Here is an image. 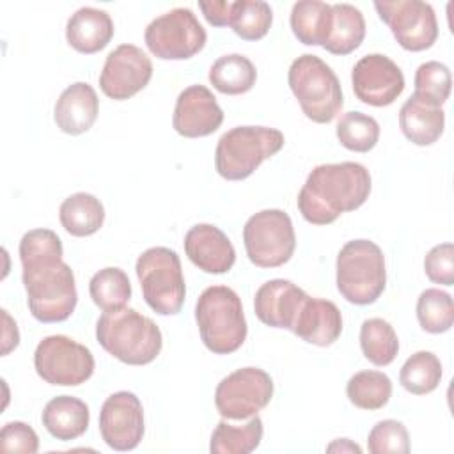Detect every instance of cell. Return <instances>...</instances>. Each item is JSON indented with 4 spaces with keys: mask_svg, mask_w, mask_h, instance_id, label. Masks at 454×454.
Wrapping results in <instances>:
<instances>
[{
    "mask_svg": "<svg viewBox=\"0 0 454 454\" xmlns=\"http://www.w3.org/2000/svg\"><path fill=\"white\" fill-rule=\"evenodd\" d=\"M374 9L381 21L388 25L401 48L422 51L436 43L438 21L429 4L420 0L374 2Z\"/></svg>",
    "mask_w": 454,
    "mask_h": 454,
    "instance_id": "4fadbf2b",
    "label": "cell"
},
{
    "mask_svg": "<svg viewBox=\"0 0 454 454\" xmlns=\"http://www.w3.org/2000/svg\"><path fill=\"white\" fill-rule=\"evenodd\" d=\"M424 271L434 284H454V247L452 243H440L433 247L424 259Z\"/></svg>",
    "mask_w": 454,
    "mask_h": 454,
    "instance_id": "f35d334b",
    "label": "cell"
},
{
    "mask_svg": "<svg viewBox=\"0 0 454 454\" xmlns=\"http://www.w3.org/2000/svg\"><path fill=\"white\" fill-rule=\"evenodd\" d=\"M326 450L328 452H358V454L362 452V449L348 438H337L333 443L326 447Z\"/></svg>",
    "mask_w": 454,
    "mask_h": 454,
    "instance_id": "7bdbcfd3",
    "label": "cell"
},
{
    "mask_svg": "<svg viewBox=\"0 0 454 454\" xmlns=\"http://www.w3.org/2000/svg\"><path fill=\"white\" fill-rule=\"evenodd\" d=\"M41 420L53 438L69 442L87 431L90 413L89 406L82 399L73 395H57L43 408Z\"/></svg>",
    "mask_w": 454,
    "mask_h": 454,
    "instance_id": "cb8c5ba5",
    "label": "cell"
},
{
    "mask_svg": "<svg viewBox=\"0 0 454 454\" xmlns=\"http://www.w3.org/2000/svg\"><path fill=\"white\" fill-rule=\"evenodd\" d=\"M291 30L307 46H323L332 28V5L319 0H301L291 9Z\"/></svg>",
    "mask_w": 454,
    "mask_h": 454,
    "instance_id": "484cf974",
    "label": "cell"
},
{
    "mask_svg": "<svg viewBox=\"0 0 454 454\" xmlns=\"http://www.w3.org/2000/svg\"><path fill=\"white\" fill-rule=\"evenodd\" d=\"M0 449L4 452L34 454L39 449L37 433L25 422H7L0 431Z\"/></svg>",
    "mask_w": 454,
    "mask_h": 454,
    "instance_id": "ab89813d",
    "label": "cell"
},
{
    "mask_svg": "<svg viewBox=\"0 0 454 454\" xmlns=\"http://www.w3.org/2000/svg\"><path fill=\"white\" fill-rule=\"evenodd\" d=\"M360 348L371 364L385 367L397 356L399 339L388 321L381 317H371L365 319L360 326Z\"/></svg>",
    "mask_w": 454,
    "mask_h": 454,
    "instance_id": "f546056e",
    "label": "cell"
},
{
    "mask_svg": "<svg viewBox=\"0 0 454 454\" xmlns=\"http://www.w3.org/2000/svg\"><path fill=\"white\" fill-rule=\"evenodd\" d=\"M262 440V420L254 415L245 426H232L225 420L218 422L209 442L213 454H248L259 447Z\"/></svg>",
    "mask_w": 454,
    "mask_h": 454,
    "instance_id": "f1b7e54d",
    "label": "cell"
},
{
    "mask_svg": "<svg viewBox=\"0 0 454 454\" xmlns=\"http://www.w3.org/2000/svg\"><path fill=\"white\" fill-rule=\"evenodd\" d=\"M337 138L342 147L355 153L371 151L380 138V124L362 112H346L337 122Z\"/></svg>",
    "mask_w": 454,
    "mask_h": 454,
    "instance_id": "d590c367",
    "label": "cell"
},
{
    "mask_svg": "<svg viewBox=\"0 0 454 454\" xmlns=\"http://www.w3.org/2000/svg\"><path fill=\"white\" fill-rule=\"evenodd\" d=\"M442 380L440 358L431 351L413 353L401 367L399 383L404 390L415 395L433 392Z\"/></svg>",
    "mask_w": 454,
    "mask_h": 454,
    "instance_id": "d6a6232c",
    "label": "cell"
},
{
    "mask_svg": "<svg viewBox=\"0 0 454 454\" xmlns=\"http://www.w3.org/2000/svg\"><path fill=\"white\" fill-rule=\"evenodd\" d=\"M445 126V112L440 105L419 94H411L399 110V128L415 145L434 144Z\"/></svg>",
    "mask_w": 454,
    "mask_h": 454,
    "instance_id": "7402d4cb",
    "label": "cell"
},
{
    "mask_svg": "<svg viewBox=\"0 0 454 454\" xmlns=\"http://www.w3.org/2000/svg\"><path fill=\"white\" fill-rule=\"evenodd\" d=\"M369 193L371 176L362 163H323L307 176L296 202L309 223L328 225L342 213L358 209Z\"/></svg>",
    "mask_w": 454,
    "mask_h": 454,
    "instance_id": "7a4b0ae2",
    "label": "cell"
},
{
    "mask_svg": "<svg viewBox=\"0 0 454 454\" xmlns=\"http://www.w3.org/2000/svg\"><path fill=\"white\" fill-rule=\"evenodd\" d=\"M98 112L99 99L92 85L76 82L59 96L53 108V119L60 131L67 135H82L92 128Z\"/></svg>",
    "mask_w": 454,
    "mask_h": 454,
    "instance_id": "44dd1931",
    "label": "cell"
},
{
    "mask_svg": "<svg viewBox=\"0 0 454 454\" xmlns=\"http://www.w3.org/2000/svg\"><path fill=\"white\" fill-rule=\"evenodd\" d=\"M114 21L110 14L96 7H80L66 25V39L71 48L90 55L103 50L114 37Z\"/></svg>",
    "mask_w": 454,
    "mask_h": 454,
    "instance_id": "603a6c76",
    "label": "cell"
},
{
    "mask_svg": "<svg viewBox=\"0 0 454 454\" xmlns=\"http://www.w3.org/2000/svg\"><path fill=\"white\" fill-rule=\"evenodd\" d=\"M284 133L266 126H236L225 131L215 149V168L227 181H241L284 147Z\"/></svg>",
    "mask_w": 454,
    "mask_h": 454,
    "instance_id": "8992f818",
    "label": "cell"
},
{
    "mask_svg": "<svg viewBox=\"0 0 454 454\" xmlns=\"http://www.w3.org/2000/svg\"><path fill=\"white\" fill-rule=\"evenodd\" d=\"M346 395L360 410H380L392 395V381L381 371L355 372L346 385Z\"/></svg>",
    "mask_w": 454,
    "mask_h": 454,
    "instance_id": "4dcf8cb0",
    "label": "cell"
},
{
    "mask_svg": "<svg viewBox=\"0 0 454 454\" xmlns=\"http://www.w3.org/2000/svg\"><path fill=\"white\" fill-rule=\"evenodd\" d=\"M287 83L301 112L317 124L332 122L344 105L337 74L317 55L303 53L294 59L287 71Z\"/></svg>",
    "mask_w": 454,
    "mask_h": 454,
    "instance_id": "5b68a950",
    "label": "cell"
},
{
    "mask_svg": "<svg viewBox=\"0 0 454 454\" xmlns=\"http://www.w3.org/2000/svg\"><path fill=\"white\" fill-rule=\"evenodd\" d=\"M273 397V380L259 367H243L225 376L215 390V406L223 419L257 415Z\"/></svg>",
    "mask_w": 454,
    "mask_h": 454,
    "instance_id": "7c38bea8",
    "label": "cell"
},
{
    "mask_svg": "<svg viewBox=\"0 0 454 454\" xmlns=\"http://www.w3.org/2000/svg\"><path fill=\"white\" fill-rule=\"evenodd\" d=\"M62 255V241L50 229H32L20 241L27 303L41 323L66 321L78 301L74 273Z\"/></svg>",
    "mask_w": 454,
    "mask_h": 454,
    "instance_id": "6da1fadb",
    "label": "cell"
},
{
    "mask_svg": "<svg viewBox=\"0 0 454 454\" xmlns=\"http://www.w3.org/2000/svg\"><path fill=\"white\" fill-rule=\"evenodd\" d=\"M199 9L202 11L206 21L213 27H227L231 23L232 2H225V0L199 2Z\"/></svg>",
    "mask_w": 454,
    "mask_h": 454,
    "instance_id": "60d3db41",
    "label": "cell"
},
{
    "mask_svg": "<svg viewBox=\"0 0 454 454\" xmlns=\"http://www.w3.org/2000/svg\"><path fill=\"white\" fill-rule=\"evenodd\" d=\"M153 76L151 59L135 44H121L108 53L99 74L105 96L124 101L140 92Z\"/></svg>",
    "mask_w": 454,
    "mask_h": 454,
    "instance_id": "5bb4252c",
    "label": "cell"
},
{
    "mask_svg": "<svg viewBox=\"0 0 454 454\" xmlns=\"http://www.w3.org/2000/svg\"><path fill=\"white\" fill-rule=\"evenodd\" d=\"M337 289L355 305L374 303L387 286L385 255L369 239H351L337 254Z\"/></svg>",
    "mask_w": 454,
    "mask_h": 454,
    "instance_id": "52a82bcc",
    "label": "cell"
},
{
    "mask_svg": "<svg viewBox=\"0 0 454 454\" xmlns=\"http://www.w3.org/2000/svg\"><path fill=\"white\" fill-rule=\"evenodd\" d=\"M62 227L76 238H85L98 232L105 222V207L92 193L78 192L64 199L59 207Z\"/></svg>",
    "mask_w": 454,
    "mask_h": 454,
    "instance_id": "d4e9b609",
    "label": "cell"
},
{
    "mask_svg": "<svg viewBox=\"0 0 454 454\" xmlns=\"http://www.w3.org/2000/svg\"><path fill=\"white\" fill-rule=\"evenodd\" d=\"M301 340L326 348L333 344L342 332V316L339 307L330 300L310 298L303 301L291 330Z\"/></svg>",
    "mask_w": 454,
    "mask_h": 454,
    "instance_id": "ffe728a7",
    "label": "cell"
},
{
    "mask_svg": "<svg viewBox=\"0 0 454 454\" xmlns=\"http://www.w3.org/2000/svg\"><path fill=\"white\" fill-rule=\"evenodd\" d=\"M188 259L204 273H227L236 262V250L227 234L213 223H197L184 236Z\"/></svg>",
    "mask_w": 454,
    "mask_h": 454,
    "instance_id": "d6986e66",
    "label": "cell"
},
{
    "mask_svg": "<svg viewBox=\"0 0 454 454\" xmlns=\"http://www.w3.org/2000/svg\"><path fill=\"white\" fill-rule=\"evenodd\" d=\"M222 122L223 112L207 87L190 85L181 90L172 115V126L181 137H207L215 133Z\"/></svg>",
    "mask_w": 454,
    "mask_h": 454,
    "instance_id": "e0dca14e",
    "label": "cell"
},
{
    "mask_svg": "<svg viewBox=\"0 0 454 454\" xmlns=\"http://www.w3.org/2000/svg\"><path fill=\"white\" fill-rule=\"evenodd\" d=\"M307 293L286 278L264 282L254 298V310L261 323L271 328L293 330Z\"/></svg>",
    "mask_w": 454,
    "mask_h": 454,
    "instance_id": "ac0fdd59",
    "label": "cell"
},
{
    "mask_svg": "<svg viewBox=\"0 0 454 454\" xmlns=\"http://www.w3.org/2000/svg\"><path fill=\"white\" fill-rule=\"evenodd\" d=\"M34 367L50 385L76 387L94 372L90 349L66 335L44 337L34 351Z\"/></svg>",
    "mask_w": 454,
    "mask_h": 454,
    "instance_id": "8fae6325",
    "label": "cell"
},
{
    "mask_svg": "<svg viewBox=\"0 0 454 454\" xmlns=\"http://www.w3.org/2000/svg\"><path fill=\"white\" fill-rule=\"evenodd\" d=\"M195 321L204 346L215 355H229L247 339L241 300L227 286L206 287L195 303Z\"/></svg>",
    "mask_w": 454,
    "mask_h": 454,
    "instance_id": "277c9868",
    "label": "cell"
},
{
    "mask_svg": "<svg viewBox=\"0 0 454 454\" xmlns=\"http://www.w3.org/2000/svg\"><path fill=\"white\" fill-rule=\"evenodd\" d=\"M135 271L142 287L145 303L160 316L181 312L186 286L181 270V259L176 250L167 247H151L137 259Z\"/></svg>",
    "mask_w": 454,
    "mask_h": 454,
    "instance_id": "ba28073f",
    "label": "cell"
},
{
    "mask_svg": "<svg viewBox=\"0 0 454 454\" xmlns=\"http://www.w3.org/2000/svg\"><path fill=\"white\" fill-rule=\"evenodd\" d=\"M417 319L422 330L429 333H443L454 323V303L449 293L429 287L417 300Z\"/></svg>",
    "mask_w": 454,
    "mask_h": 454,
    "instance_id": "e575fe53",
    "label": "cell"
},
{
    "mask_svg": "<svg viewBox=\"0 0 454 454\" xmlns=\"http://www.w3.org/2000/svg\"><path fill=\"white\" fill-rule=\"evenodd\" d=\"M415 94L431 99L436 105H443L450 96L452 76L445 64L438 60L424 62L415 71Z\"/></svg>",
    "mask_w": 454,
    "mask_h": 454,
    "instance_id": "8d00e7d4",
    "label": "cell"
},
{
    "mask_svg": "<svg viewBox=\"0 0 454 454\" xmlns=\"http://www.w3.org/2000/svg\"><path fill=\"white\" fill-rule=\"evenodd\" d=\"M206 30L188 7H176L154 18L144 34L149 51L161 60H184L206 44Z\"/></svg>",
    "mask_w": 454,
    "mask_h": 454,
    "instance_id": "30bf717a",
    "label": "cell"
},
{
    "mask_svg": "<svg viewBox=\"0 0 454 454\" xmlns=\"http://www.w3.org/2000/svg\"><path fill=\"white\" fill-rule=\"evenodd\" d=\"M89 293L96 307L103 312L126 307L131 298V284L128 275L115 266H108L94 273L89 282Z\"/></svg>",
    "mask_w": 454,
    "mask_h": 454,
    "instance_id": "1f68e13d",
    "label": "cell"
},
{
    "mask_svg": "<svg viewBox=\"0 0 454 454\" xmlns=\"http://www.w3.org/2000/svg\"><path fill=\"white\" fill-rule=\"evenodd\" d=\"M367 449L371 454H408L410 434L403 422L387 419L380 420L367 436Z\"/></svg>",
    "mask_w": 454,
    "mask_h": 454,
    "instance_id": "74e56055",
    "label": "cell"
},
{
    "mask_svg": "<svg viewBox=\"0 0 454 454\" xmlns=\"http://www.w3.org/2000/svg\"><path fill=\"white\" fill-rule=\"evenodd\" d=\"M365 37V20L360 9L351 4L332 5V28L323 48L333 55L355 51Z\"/></svg>",
    "mask_w": 454,
    "mask_h": 454,
    "instance_id": "4316f807",
    "label": "cell"
},
{
    "mask_svg": "<svg viewBox=\"0 0 454 454\" xmlns=\"http://www.w3.org/2000/svg\"><path fill=\"white\" fill-rule=\"evenodd\" d=\"M144 429V408L133 392L121 390L106 397L99 411V433L110 449L133 450Z\"/></svg>",
    "mask_w": 454,
    "mask_h": 454,
    "instance_id": "9a60e30c",
    "label": "cell"
},
{
    "mask_svg": "<svg viewBox=\"0 0 454 454\" xmlns=\"http://www.w3.org/2000/svg\"><path fill=\"white\" fill-rule=\"evenodd\" d=\"M255 66L250 59L239 53L222 55L209 67V82L222 94H245L255 85Z\"/></svg>",
    "mask_w": 454,
    "mask_h": 454,
    "instance_id": "83f0119b",
    "label": "cell"
},
{
    "mask_svg": "<svg viewBox=\"0 0 454 454\" xmlns=\"http://www.w3.org/2000/svg\"><path fill=\"white\" fill-rule=\"evenodd\" d=\"M351 83L355 96L362 103L371 106H388L404 90V74L387 55L369 53L355 64Z\"/></svg>",
    "mask_w": 454,
    "mask_h": 454,
    "instance_id": "2e32d148",
    "label": "cell"
},
{
    "mask_svg": "<svg viewBox=\"0 0 454 454\" xmlns=\"http://www.w3.org/2000/svg\"><path fill=\"white\" fill-rule=\"evenodd\" d=\"M243 245L250 262L259 268L286 264L296 248L289 215L282 209H262L252 215L243 227Z\"/></svg>",
    "mask_w": 454,
    "mask_h": 454,
    "instance_id": "9c48e42d",
    "label": "cell"
},
{
    "mask_svg": "<svg viewBox=\"0 0 454 454\" xmlns=\"http://www.w3.org/2000/svg\"><path fill=\"white\" fill-rule=\"evenodd\" d=\"M2 317H4V348H2V355H7L9 351H12L18 344H20V332L16 323L11 319V316L7 314V310H2Z\"/></svg>",
    "mask_w": 454,
    "mask_h": 454,
    "instance_id": "b9f144b4",
    "label": "cell"
},
{
    "mask_svg": "<svg viewBox=\"0 0 454 454\" xmlns=\"http://www.w3.org/2000/svg\"><path fill=\"white\" fill-rule=\"evenodd\" d=\"M96 339L106 353L128 365L151 364L163 346L158 325L129 307L103 312L96 323Z\"/></svg>",
    "mask_w": 454,
    "mask_h": 454,
    "instance_id": "3957f363",
    "label": "cell"
},
{
    "mask_svg": "<svg viewBox=\"0 0 454 454\" xmlns=\"http://www.w3.org/2000/svg\"><path fill=\"white\" fill-rule=\"evenodd\" d=\"M273 21V11L270 4L261 0H238L232 2L229 27L245 41L262 39Z\"/></svg>",
    "mask_w": 454,
    "mask_h": 454,
    "instance_id": "836d02e7",
    "label": "cell"
}]
</instances>
